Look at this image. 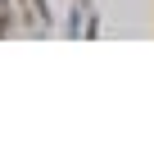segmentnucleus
I'll use <instances>...</instances> for the list:
<instances>
[]
</instances>
